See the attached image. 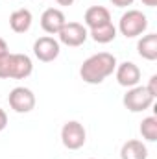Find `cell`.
Masks as SVG:
<instances>
[{
	"instance_id": "1",
	"label": "cell",
	"mask_w": 157,
	"mask_h": 159,
	"mask_svg": "<svg viewBox=\"0 0 157 159\" xmlns=\"http://www.w3.org/2000/svg\"><path fill=\"white\" fill-rule=\"evenodd\" d=\"M117 57L109 52H98L87 57L79 67V76L89 85H98L109 78L117 69Z\"/></svg>"
},
{
	"instance_id": "2",
	"label": "cell",
	"mask_w": 157,
	"mask_h": 159,
	"mask_svg": "<svg viewBox=\"0 0 157 159\" xmlns=\"http://www.w3.org/2000/svg\"><path fill=\"white\" fill-rule=\"evenodd\" d=\"M146 28H148V17L139 9H128L126 13H122L118 20L117 32H120L126 39H133L142 35Z\"/></svg>"
},
{
	"instance_id": "3",
	"label": "cell",
	"mask_w": 157,
	"mask_h": 159,
	"mask_svg": "<svg viewBox=\"0 0 157 159\" xmlns=\"http://www.w3.org/2000/svg\"><path fill=\"white\" fill-rule=\"evenodd\" d=\"M154 96L148 93V89L144 85H135V87H129L122 98V104L128 111L131 113H142L146 109H150L154 106Z\"/></svg>"
},
{
	"instance_id": "4",
	"label": "cell",
	"mask_w": 157,
	"mask_h": 159,
	"mask_svg": "<svg viewBox=\"0 0 157 159\" xmlns=\"http://www.w3.org/2000/svg\"><path fill=\"white\" fill-rule=\"evenodd\" d=\"M87 141V131L78 120H69L61 128V143L69 150H79Z\"/></svg>"
},
{
	"instance_id": "5",
	"label": "cell",
	"mask_w": 157,
	"mask_h": 159,
	"mask_svg": "<svg viewBox=\"0 0 157 159\" xmlns=\"http://www.w3.org/2000/svg\"><path fill=\"white\" fill-rule=\"evenodd\" d=\"M7 102H9V107L15 113H20V115L30 113L35 107V94L28 87H15V89H11V93L7 96Z\"/></svg>"
},
{
	"instance_id": "6",
	"label": "cell",
	"mask_w": 157,
	"mask_h": 159,
	"mask_svg": "<svg viewBox=\"0 0 157 159\" xmlns=\"http://www.w3.org/2000/svg\"><path fill=\"white\" fill-rule=\"evenodd\" d=\"M57 35H59V43L76 48V46H81L87 41L89 30L81 22H65V26L61 28V32Z\"/></svg>"
},
{
	"instance_id": "7",
	"label": "cell",
	"mask_w": 157,
	"mask_h": 159,
	"mask_svg": "<svg viewBox=\"0 0 157 159\" xmlns=\"http://www.w3.org/2000/svg\"><path fill=\"white\" fill-rule=\"evenodd\" d=\"M61 52V44L59 41L50 37V35H44V37H39V39L34 43V56L43 61V63H50L54 59H57Z\"/></svg>"
},
{
	"instance_id": "8",
	"label": "cell",
	"mask_w": 157,
	"mask_h": 159,
	"mask_svg": "<svg viewBox=\"0 0 157 159\" xmlns=\"http://www.w3.org/2000/svg\"><path fill=\"white\" fill-rule=\"evenodd\" d=\"M65 22H67L65 13L57 7H48L41 15V28L48 35H57L61 32V28L65 26Z\"/></svg>"
},
{
	"instance_id": "9",
	"label": "cell",
	"mask_w": 157,
	"mask_h": 159,
	"mask_svg": "<svg viewBox=\"0 0 157 159\" xmlns=\"http://www.w3.org/2000/svg\"><path fill=\"white\" fill-rule=\"evenodd\" d=\"M115 76H117L118 85L129 89V87L139 85V81H141V69L133 61H124V63H118L117 65Z\"/></svg>"
},
{
	"instance_id": "10",
	"label": "cell",
	"mask_w": 157,
	"mask_h": 159,
	"mask_svg": "<svg viewBox=\"0 0 157 159\" xmlns=\"http://www.w3.org/2000/svg\"><path fill=\"white\" fill-rule=\"evenodd\" d=\"M111 22V13L107 7L104 6H91L85 15H83V26L87 30H92V28H98V26H104Z\"/></svg>"
},
{
	"instance_id": "11",
	"label": "cell",
	"mask_w": 157,
	"mask_h": 159,
	"mask_svg": "<svg viewBox=\"0 0 157 159\" xmlns=\"http://www.w3.org/2000/svg\"><path fill=\"white\" fill-rule=\"evenodd\" d=\"M32 22H34V15L30 9L22 7V9H15L11 15H9V28L15 32V34H26L30 28H32Z\"/></svg>"
},
{
	"instance_id": "12",
	"label": "cell",
	"mask_w": 157,
	"mask_h": 159,
	"mask_svg": "<svg viewBox=\"0 0 157 159\" xmlns=\"http://www.w3.org/2000/svg\"><path fill=\"white\" fill-rule=\"evenodd\" d=\"M13 57V70L11 78L13 80H24L34 72V61L26 54H11Z\"/></svg>"
},
{
	"instance_id": "13",
	"label": "cell",
	"mask_w": 157,
	"mask_h": 159,
	"mask_svg": "<svg viewBox=\"0 0 157 159\" xmlns=\"http://www.w3.org/2000/svg\"><path fill=\"white\" fill-rule=\"evenodd\" d=\"M120 159H148V148L139 139H129L120 148Z\"/></svg>"
},
{
	"instance_id": "14",
	"label": "cell",
	"mask_w": 157,
	"mask_h": 159,
	"mask_svg": "<svg viewBox=\"0 0 157 159\" xmlns=\"http://www.w3.org/2000/svg\"><path fill=\"white\" fill-rule=\"evenodd\" d=\"M137 52L146 61L157 59V34H146L137 43Z\"/></svg>"
},
{
	"instance_id": "15",
	"label": "cell",
	"mask_w": 157,
	"mask_h": 159,
	"mask_svg": "<svg viewBox=\"0 0 157 159\" xmlns=\"http://www.w3.org/2000/svg\"><path fill=\"white\" fill-rule=\"evenodd\" d=\"M117 26L113 24V22H107V24H104V26H98V28H92V30H89V35H91V39L94 41V43H98V44H107V43H113L115 37H117Z\"/></svg>"
},
{
	"instance_id": "16",
	"label": "cell",
	"mask_w": 157,
	"mask_h": 159,
	"mask_svg": "<svg viewBox=\"0 0 157 159\" xmlns=\"http://www.w3.org/2000/svg\"><path fill=\"white\" fill-rule=\"evenodd\" d=\"M139 129H141V135H142L144 141L155 143L157 141V117H146V119H142Z\"/></svg>"
},
{
	"instance_id": "17",
	"label": "cell",
	"mask_w": 157,
	"mask_h": 159,
	"mask_svg": "<svg viewBox=\"0 0 157 159\" xmlns=\"http://www.w3.org/2000/svg\"><path fill=\"white\" fill-rule=\"evenodd\" d=\"M13 70V57L11 52L6 56H0V80H9Z\"/></svg>"
},
{
	"instance_id": "18",
	"label": "cell",
	"mask_w": 157,
	"mask_h": 159,
	"mask_svg": "<svg viewBox=\"0 0 157 159\" xmlns=\"http://www.w3.org/2000/svg\"><path fill=\"white\" fill-rule=\"evenodd\" d=\"M146 89H148V93L155 98L157 96V74H154L152 78H150V81H148V85H144Z\"/></svg>"
},
{
	"instance_id": "19",
	"label": "cell",
	"mask_w": 157,
	"mask_h": 159,
	"mask_svg": "<svg viewBox=\"0 0 157 159\" xmlns=\"http://www.w3.org/2000/svg\"><path fill=\"white\" fill-rule=\"evenodd\" d=\"M135 0H111V4L113 6H117V7H128V6H131Z\"/></svg>"
},
{
	"instance_id": "20",
	"label": "cell",
	"mask_w": 157,
	"mask_h": 159,
	"mask_svg": "<svg viewBox=\"0 0 157 159\" xmlns=\"http://www.w3.org/2000/svg\"><path fill=\"white\" fill-rule=\"evenodd\" d=\"M6 126H7V115H6V111L0 107V131L6 129Z\"/></svg>"
},
{
	"instance_id": "21",
	"label": "cell",
	"mask_w": 157,
	"mask_h": 159,
	"mask_svg": "<svg viewBox=\"0 0 157 159\" xmlns=\"http://www.w3.org/2000/svg\"><path fill=\"white\" fill-rule=\"evenodd\" d=\"M6 54H9V48H7V43L0 37V56H6Z\"/></svg>"
},
{
	"instance_id": "22",
	"label": "cell",
	"mask_w": 157,
	"mask_h": 159,
	"mask_svg": "<svg viewBox=\"0 0 157 159\" xmlns=\"http://www.w3.org/2000/svg\"><path fill=\"white\" fill-rule=\"evenodd\" d=\"M144 6H148V7H155L157 6V0H141Z\"/></svg>"
},
{
	"instance_id": "23",
	"label": "cell",
	"mask_w": 157,
	"mask_h": 159,
	"mask_svg": "<svg viewBox=\"0 0 157 159\" xmlns=\"http://www.w3.org/2000/svg\"><path fill=\"white\" fill-rule=\"evenodd\" d=\"M59 6H72L74 4V0H56Z\"/></svg>"
}]
</instances>
